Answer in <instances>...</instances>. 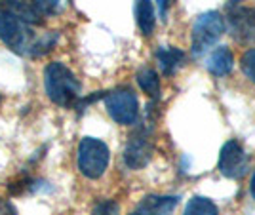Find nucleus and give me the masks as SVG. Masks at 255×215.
Wrapping results in <instances>:
<instances>
[{
	"mask_svg": "<svg viewBox=\"0 0 255 215\" xmlns=\"http://www.w3.org/2000/svg\"><path fill=\"white\" fill-rule=\"evenodd\" d=\"M2 8L8 10L11 15L25 21L27 25H42L44 17L38 11L34 0H2Z\"/></svg>",
	"mask_w": 255,
	"mask_h": 215,
	"instance_id": "obj_10",
	"label": "nucleus"
},
{
	"mask_svg": "<svg viewBox=\"0 0 255 215\" xmlns=\"http://www.w3.org/2000/svg\"><path fill=\"white\" fill-rule=\"evenodd\" d=\"M0 40L19 55H31V48L36 34L32 32L31 25L17 19L0 4Z\"/></svg>",
	"mask_w": 255,
	"mask_h": 215,
	"instance_id": "obj_3",
	"label": "nucleus"
},
{
	"mask_svg": "<svg viewBox=\"0 0 255 215\" xmlns=\"http://www.w3.org/2000/svg\"><path fill=\"white\" fill-rule=\"evenodd\" d=\"M111 160L107 143L96 137H84L78 145V170L88 179H99Z\"/></svg>",
	"mask_w": 255,
	"mask_h": 215,
	"instance_id": "obj_4",
	"label": "nucleus"
},
{
	"mask_svg": "<svg viewBox=\"0 0 255 215\" xmlns=\"http://www.w3.org/2000/svg\"><path fill=\"white\" fill-rule=\"evenodd\" d=\"M154 154V145L150 141L149 133L145 129L135 131L124 149V162L129 170H141L150 162Z\"/></svg>",
	"mask_w": 255,
	"mask_h": 215,
	"instance_id": "obj_8",
	"label": "nucleus"
},
{
	"mask_svg": "<svg viewBox=\"0 0 255 215\" xmlns=\"http://www.w3.org/2000/svg\"><path fill=\"white\" fill-rule=\"evenodd\" d=\"M240 69L252 82L255 84V48H250L242 54V59H240Z\"/></svg>",
	"mask_w": 255,
	"mask_h": 215,
	"instance_id": "obj_17",
	"label": "nucleus"
},
{
	"mask_svg": "<svg viewBox=\"0 0 255 215\" xmlns=\"http://www.w3.org/2000/svg\"><path fill=\"white\" fill-rule=\"evenodd\" d=\"M44 88L46 94L55 105L71 108L80 99V82L67 65L53 61L44 71Z\"/></svg>",
	"mask_w": 255,
	"mask_h": 215,
	"instance_id": "obj_1",
	"label": "nucleus"
},
{
	"mask_svg": "<svg viewBox=\"0 0 255 215\" xmlns=\"http://www.w3.org/2000/svg\"><path fill=\"white\" fill-rule=\"evenodd\" d=\"M233 65H234V57L233 52L227 48V46H219L215 48L208 61H206V69L212 73L213 76H227L231 71H233Z\"/></svg>",
	"mask_w": 255,
	"mask_h": 215,
	"instance_id": "obj_12",
	"label": "nucleus"
},
{
	"mask_svg": "<svg viewBox=\"0 0 255 215\" xmlns=\"http://www.w3.org/2000/svg\"><path fill=\"white\" fill-rule=\"evenodd\" d=\"M187 54L179 50V48H173V46H162L156 50V61L164 76H171L177 73L181 65L185 63Z\"/></svg>",
	"mask_w": 255,
	"mask_h": 215,
	"instance_id": "obj_11",
	"label": "nucleus"
},
{
	"mask_svg": "<svg viewBox=\"0 0 255 215\" xmlns=\"http://www.w3.org/2000/svg\"><path fill=\"white\" fill-rule=\"evenodd\" d=\"M227 31V23L225 17L219 11H204L196 17V21L192 25V44L191 54L194 57L204 55L210 48L215 46V42L223 36Z\"/></svg>",
	"mask_w": 255,
	"mask_h": 215,
	"instance_id": "obj_2",
	"label": "nucleus"
},
{
	"mask_svg": "<svg viewBox=\"0 0 255 215\" xmlns=\"http://www.w3.org/2000/svg\"><path fill=\"white\" fill-rule=\"evenodd\" d=\"M0 215H17V210L8 200H0Z\"/></svg>",
	"mask_w": 255,
	"mask_h": 215,
	"instance_id": "obj_21",
	"label": "nucleus"
},
{
	"mask_svg": "<svg viewBox=\"0 0 255 215\" xmlns=\"http://www.w3.org/2000/svg\"><path fill=\"white\" fill-rule=\"evenodd\" d=\"M92 215H120V206L115 200H101L94 206Z\"/></svg>",
	"mask_w": 255,
	"mask_h": 215,
	"instance_id": "obj_18",
	"label": "nucleus"
},
{
	"mask_svg": "<svg viewBox=\"0 0 255 215\" xmlns=\"http://www.w3.org/2000/svg\"><path fill=\"white\" fill-rule=\"evenodd\" d=\"M135 78H137L139 88L149 97L160 96V78L154 69H141Z\"/></svg>",
	"mask_w": 255,
	"mask_h": 215,
	"instance_id": "obj_15",
	"label": "nucleus"
},
{
	"mask_svg": "<svg viewBox=\"0 0 255 215\" xmlns=\"http://www.w3.org/2000/svg\"><path fill=\"white\" fill-rule=\"evenodd\" d=\"M225 23L236 42H255V8L233 6L229 8V19H225Z\"/></svg>",
	"mask_w": 255,
	"mask_h": 215,
	"instance_id": "obj_7",
	"label": "nucleus"
},
{
	"mask_svg": "<svg viewBox=\"0 0 255 215\" xmlns=\"http://www.w3.org/2000/svg\"><path fill=\"white\" fill-rule=\"evenodd\" d=\"M250 191H252V196L255 198V172H254V177H252V185H250Z\"/></svg>",
	"mask_w": 255,
	"mask_h": 215,
	"instance_id": "obj_22",
	"label": "nucleus"
},
{
	"mask_svg": "<svg viewBox=\"0 0 255 215\" xmlns=\"http://www.w3.org/2000/svg\"><path fill=\"white\" fill-rule=\"evenodd\" d=\"M240 2H244V0H229V8H233V6H240Z\"/></svg>",
	"mask_w": 255,
	"mask_h": 215,
	"instance_id": "obj_23",
	"label": "nucleus"
},
{
	"mask_svg": "<svg viewBox=\"0 0 255 215\" xmlns=\"http://www.w3.org/2000/svg\"><path fill=\"white\" fill-rule=\"evenodd\" d=\"M59 40V32L57 31H50L44 32L42 36H36V40L31 48V57H42V55L50 54L53 50V46Z\"/></svg>",
	"mask_w": 255,
	"mask_h": 215,
	"instance_id": "obj_16",
	"label": "nucleus"
},
{
	"mask_svg": "<svg viewBox=\"0 0 255 215\" xmlns=\"http://www.w3.org/2000/svg\"><path fill=\"white\" fill-rule=\"evenodd\" d=\"M156 6H158V17L162 21L168 19V11L173 6V0H156Z\"/></svg>",
	"mask_w": 255,
	"mask_h": 215,
	"instance_id": "obj_20",
	"label": "nucleus"
},
{
	"mask_svg": "<svg viewBox=\"0 0 255 215\" xmlns=\"http://www.w3.org/2000/svg\"><path fill=\"white\" fill-rule=\"evenodd\" d=\"M105 107L109 116L120 126H131L139 118L137 96L129 88L113 90L105 96Z\"/></svg>",
	"mask_w": 255,
	"mask_h": 215,
	"instance_id": "obj_5",
	"label": "nucleus"
},
{
	"mask_svg": "<svg viewBox=\"0 0 255 215\" xmlns=\"http://www.w3.org/2000/svg\"><path fill=\"white\" fill-rule=\"evenodd\" d=\"M135 21L143 36H150L156 27V15L150 0H135Z\"/></svg>",
	"mask_w": 255,
	"mask_h": 215,
	"instance_id": "obj_13",
	"label": "nucleus"
},
{
	"mask_svg": "<svg viewBox=\"0 0 255 215\" xmlns=\"http://www.w3.org/2000/svg\"><path fill=\"white\" fill-rule=\"evenodd\" d=\"M179 204V196H158L150 194L145 196L131 215H171Z\"/></svg>",
	"mask_w": 255,
	"mask_h": 215,
	"instance_id": "obj_9",
	"label": "nucleus"
},
{
	"mask_svg": "<svg viewBox=\"0 0 255 215\" xmlns=\"http://www.w3.org/2000/svg\"><path fill=\"white\" fill-rule=\"evenodd\" d=\"M0 99H2V97H0Z\"/></svg>",
	"mask_w": 255,
	"mask_h": 215,
	"instance_id": "obj_24",
	"label": "nucleus"
},
{
	"mask_svg": "<svg viewBox=\"0 0 255 215\" xmlns=\"http://www.w3.org/2000/svg\"><path fill=\"white\" fill-rule=\"evenodd\" d=\"M250 168V158L246 154L244 147L236 139L227 141L217 158V170L223 173L227 179H242Z\"/></svg>",
	"mask_w": 255,
	"mask_h": 215,
	"instance_id": "obj_6",
	"label": "nucleus"
},
{
	"mask_svg": "<svg viewBox=\"0 0 255 215\" xmlns=\"http://www.w3.org/2000/svg\"><path fill=\"white\" fill-rule=\"evenodd\" d=\"M38 11L42 13V17L46 15H55L57 11L61 10V0H34Z\"/></svg>",
	"mask_w": 255,
	"mask_h": 215,
	"instance_id": "obj_19",
	"label": "nucleus"
},
{
	"mask_svg": "<svg viewBox=\"0 0 255 215\" xmlns=\"http://www.w3.org/2000/svg\"><path fill=\"white\" fill-rule=\"evenodd\" d=\"M183 215H219L217 206L206 196H192L185 206Z\"/></svg>",
	"mask_w": 255,
	"mask_h": 215,
	"instance_id": "obj_14",
	"label": "nucleus"
}]
</instances>
